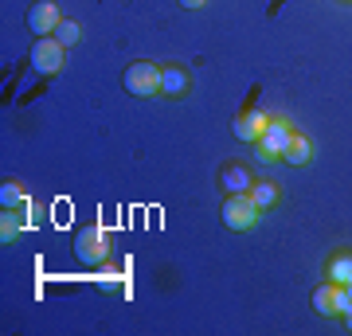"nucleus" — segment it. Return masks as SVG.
I'll return each mask as SVG.
<instances>
[{
  "instance_id": "1a4fd4ad",
  "label": "nucleus",
  "mask_w": 352,
  "mask_h": 336,
  "mask_svg": "<svg viewBox=\"0 0 352 336\" xmlns=\"http://www.w3.org/2000/svg\"><path fill=\"white\" fill-rule=\"evenodd\" d=\"M161 94H168V98L188 94V71H180V67H164L161 71Z\"/></svg>"
},
{
  "instance_id": "ddd939ff",
  "label": "nucleus",
  "mask_w": 352,
  "mask_h": 336,
  "mask_svg": "<svg viewBox=\"0 0 352 336\" xmlns=\"http://www.w3.org/2000/svg\"><path fill=\"white\" fill-rule=\"evenodd\" d=\"M51 36L59 39L63 47H75V43H78V36H82V32H78V24H75V20H59V27H55Z\"/></svg>"
},
{
  "instance_id": "4468645a",
  "label": "nucleus",
  "mask_w": 352,
  "mask_h": 336,
  "mask_svg": "<svg viewBox=\"0 0 352 336\" xmlns=\"http://www.w3.org/2000/svg\"><path fill=\"white\" fill-rule=\"evenodd\" d=\"M251 199L258 203V208H270V203L278 199V188L266 184V180H263V184H251Z\"/></svg>"
},
{
  "instance_id": "f257e3e1",
  "label": "nucleus",
  "mask_w": 352,
  "mask_h": 336,
  "mask_svg": "<svg viewBox=\"0 0 352 336\" xmlns=\"http://www.w3.org/2000/svg\"><path fill=\"white\" fill-rule=\"evenodd\" d=\"M258 203L251 199V192H239V196H227L223 199V223L227 231H251L258 223Z\"/></svg>"
},
{
  "instance_id": "dca6fc26",
  "label": "nucleus",
  "mask_w": 352,
  "mask_h": 336,
  "mask_svg": "<svg viewBox=\"0 0 352 336\" xmlns=\"http://www.w3.org/2000/svg\"><path fill=\"white\" fill-rule=\"evenodd\" d=\"M208 0H180V8H204Z\"/></svg>"
},
{
  "instance_id": "9b49d317",
  "label": "nucleus",
  "mask_w": 352,
  "mask_h": 336,
  "mask_svg": "<svg viewBox=\"0 0 352 336\" xmlns=\"http://www.w3.org/2000/svg\"><path fill=\"white\" fill-rule=\"evenodd\" d=\"M329 282L349 286V282H352V254H337V258L329 262Z\"/></svg>"
},
{
  "instance_id": "f03ea898",
  "label": "nucleus",
  "mask_w": 352,
  "mask_h": 336,
  "mask_svg": "<svg viewBox=\"0 0 352 336\" xmlns=\"http://www.w3.org/2000/svg\"><path fill=\"white\" fill-rule=\"evenodd\" d=\"M289 141H294V129H289V122H282V117H270L266 133L254 141L258 161H282V157H286V149H289Z\"/></svg>"
},
{
  "instance_id": "7ed1b4c3",
  "label": "nucleus",
  "mask_w": 352,
  "mask_h": 336,
  "mask_svg": "<svg viewBox=\"0 0 352 336\" xmlns=\"http://www.w3.org/2000/svg\"><path fill=\"white\" fill-rule=\"evenodd\" d=\"M28 63H32L36 75H55V71L63 67V43H59L55 36H39L36 43H32Z\"/></svg>"
},
{
  "instance_id": "423d86ee",
  "label": "nucleus",
  "mask_w": 352,
  "mask_h": 336,
  "mask_svg": "<svg viewBox=\"0 0 352 336\" xmlns=\"http://www.w3.org/2000/svg\"><path fill=\"white\" fill-rule=\"evenodd\" d=\"M28 27L39 36H51L55 27H59V8H55V0H39V4H32L28 8Z\"/></svg>"
},
{
  "instance_id": "2eb2a0df",
  "label": "nucleus",
  "mask_w": 352,
  "mask_h": 336,
  "mask_svg": "<svg viewBox=\"0 0 352 336\" xmlns=\"http://www.w3.org/2000/svg\"><path fill=\"white\" fill-rule=\"evenodd\" d=\"M0 203H4V208H16V203H24L20 188H16V184H4V188H0Z\"/></svg>"
},
{
  "instance_id": "39448f33",
  "label": "nucleus",
  "mask_w": 352,
  "mask_h": 336,
  "mask_svg": "<svg viewBox=\"0 0 352 336\" xmlns=\"http://www.w3.org/2000/svg\"><path fill=\"white\" fill-rule=\"evenodd\" d=\"M75 247H78V258L82 262L98 266V262H106V254H110V238H106L102 227H87V231H78Z\"/></svg>"
},
{
  "instance_id": "0eeeda50",
  "label": "nucleus",
  "mask_w": 352,
  "mask_h": 336,
  "mask_svg": "<svg viewBox=\"0 0 352 336\" xmlns=\"http://www.w3.org/2000/svg\"><path fill=\"white\" fill-rule=\"evenodd\" d=\"M266 125H270V117H266V113H258V110H247V113H239V117H235V137L239 141H258L266 133Z\"/></svg>"
},
{
  "instance_id": "6e6552de",
  "label": "nucleus",
  "mask_w": 352,
  "mask_h": 336,
  "mask_svg": "<svg viewBox=\"0 0 352 336\" xmlns=\"http://www.w3.org/2000/svg\"><path fill=\"white\" fill-rule=\"evenodd\" d=\"M219 184H223L227 196H239V192H251V172L247 168H239V164H231V168H223V176H219Z\"/></svg>"
},
{
  "instance_id": "20e7f679",
  "label": "nucleus",
  "mask_w": 352,
  "mask_h": 336,
  "mask_svg": "<svg viewBox=\"0 0 352 336\" xmlns=\"http://www.w3.org/2000/svg\"><path fill=\"white\" fill-rule=\"evenodd\" d=\"M126 90L138 98H157L161 94V67L157 63H133L126 71Z\"/></svg>"
},
{
  "instance_id": "f3484780",
  "label": "nucleus",
  "mask_w": 352,
  "mask_h": 336,
  "mask_svg": "<svg viewBox=\"0 0 352 336\" xmlns=\"http://www.w3.org/2000/svg\"><path fill=\"white\" fill-rule=\"evenodd\" d=\"M340 317H344V324H349V328H352V305H349V309H344V313H340Z\"/></svg>"
},
{
  "instance_id": "9d476101",
  "label": "nucleus",
  "mask_w": 352,
  "mask_h": 336,
  "mask_svg": "<svg viewBox=\"0 0 352 336\" xmlns=\"http://www.w3.org/2000/svg\"><path fill=\"white\" fill-rule=\"evenodd\" d=\"M337 282H325L321 289H314V309L321 317H337Z\"/></svg>"
},
{
  "instance_id": "f8f14e48",
  "label": "nucleus",
  "mask_w": 352,
  "mask_h": 336,
  "mask_svg": "<svg viewBox=\"0 0 352 336\" xmlns=\"http://www.w3.org/2000/svg\"><path fill=\"white\" fill-rule=\"evenodd\" d=\"M309 157H314L309 141L294 133V141H289V149H286V157H282V161H289V164H309Z\"/></svg>"
}]
</instances>
